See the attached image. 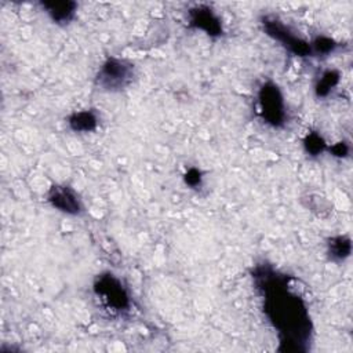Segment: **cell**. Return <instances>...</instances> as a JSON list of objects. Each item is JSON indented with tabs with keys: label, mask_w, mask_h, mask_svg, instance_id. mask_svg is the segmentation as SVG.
Masks as SVG:
<instances>
[{
	"label": "cell",
	"mask_w": 353,
	"mask_h": 353,
	"mask_svg": "<svg viewBox=\"0 0 353 353\" xmlns=\"http://www.w3.org/2000/svg\"><path fill=\"white\" fill-rule=\"evenodd\" d=\"M254 283L263 298V312L277 330L281 352H306L312 341V321L302 298L290 288V277L269 265H258Z\"/></svg>",
	"instance_id": "cell-1"
},
{
	"label": "cell",
	"mask_w": 353,
	"mask_h": 353,
	"mask_svg": "<svg viewBox=\"0 0 353 353\" xmlns=\"http://www.w3.org/2000/svg\"><path fill=\"white\" fill-rule=\"evenodd\" d=\"M135 76V68L127 59L109 57L99 66L95 85L105 92H119L127 88Z\"/></svg>",
	"instance_id": "cell-2"
},
{
	"label": "cell",
	"mask_w": 353,
	"mask_h": 353,
	"mask_svg": "<svg viewBox=\"0 0 353 353\" xmlns=\"http://www.w3.org/2000/svg\"><path fill=\"white\" fill-rule=\"evenodd\" d=\"M92 288L99 302L112 313H123L128 310L131 305L130 295L114 274L109 272L98 274Z\"/></svg>",
	"instance_id": "cell-3"
},
{
	"label": "cell",
	"mask_w": 353,
	"mask_h": 353,
	"mask_svg": "<svg viewBox=\"0 0 353 353\" xmlns=\"http://www.w3.org/2000/svg\"><path fill=\"white\" fill-rule=\"evenodd\" d=\"M258 108L263 121L274 128H280L287 121L284 97L277 84L266 81L258 91Z\"/></svg>",
	"instance_id": "cell-4"
},
{
	"label": "cell",
	"mask_w": 353,
	"mask_h": 353,
	"mask_svg": "<svg viewBox=\"0 0 353 353\" xmlns=\"http://www.w3.org/2000/svg\"><path fill=\"white\" fill-rule=\"evenodd\" d=\"M261 25L263 28V32L269 37L281 43V46L285 50H288L291 54L296 57H312L310 43L296 36L280 19L270 15H265L261 18Z\"/></svg>",
	"instance_id": "cell-5"
},
{
	"label": "cell",
	"mask_w": 353,
	"mask_h": 353,
	"mask_svg": "<svg viewBox=\"0 0 353 353\" xmlns=\"http://www.w3.org/2000/svg\"><path fill=\"white\" fill-rule=\"evenodd\" d=\"M47 201L52 208L68 215H80L83 211V204L77 193L65 185H54L47 193Z\"/></svg>",
	"instance_id": "cell-6"
},
{
	"label": "cell",
	"mask_w": 353,
	"mask_h": 353,
	"mask_svg": "<svg viewBox=\"0 0 353 353\" xmlns=\"http://www.w3.org/2000/svg\"><path fill=\"white\" fill-rule=\"evenodd\" d=\"M189 26L197 30H203L211 37L222 34V23L219 17L207 6H196L188 11Z\"/></svg>",
	"instance_id": "cell-7"
},
{
	"label": "cell",
	"mask_w": 353,
	"mask_h": 353,
	"mask_svg": "<svg viewBox=\"0 0 353 353\" xmlns=\"http://www.w3.org/2000/svg\"><path fill=\"white\" fill-rule=\"evenodd\" d=\"M40 7L57 25L69 23L74 18L77 10L74 1H41Z\"/></svg>",
	"instance_id": "cell-8"
},
{
	"label": "cell",
	"mask_w": 353,
	"mask_h": 353,
	"mask_svg": "<svg viewBox=\"0 0 353 353\" xmlns=\"http://www.w3.org/2000/svg\"><path fill=\"white\" fill-rule=\"evenodd\" d=\"M68 124L74 132H91L98 127V116L94 110L74 112L68 117Z\"/></svg>",
	"instance_id": "cell-9"
},
{
	"label": "cell",
	"mask_w": 353,
	"mask_h": 353,
	"mask_svg": "<svg viewBox=\"0 0 353 353\" xmlns=\"http://www.w3.org/2000/svg\"><path fill=\"white\" fill-rule=\"evenodd\" d=\"M352 252V243L347 236L331 237L327 243V254L331 261L342 262L349 258Z\"/></svg>",
	"instance_id": "cell-10"
},
{
	"label": "cell",
	"mask_w": 353,
	"mask_h": 353,
	"mask_svg": "<svg viewBox=\"0 0 353 353\" xmlns=\"http://www.w3.org/2000/svg\"><path fill=\"white\" fill-rule=\"evenodd\" d=\"M339 72L335 70V69H328L325 72L321 73V76L319 77L316 85H314V91H316V95L319 98H324L327 97L339 83Z\"/></svg>",
	"instance_id": "cell-11"
},
{
	"label": "cell",
	"mask_w": 353,
	"mask_h": 353,
	"mask_svg": "<svg viewBox=\"0 0 353 353\" xmlns=\"http://www.w3.org/2000/svg\"><path fill=\"white\" fill-rule=\"evenodd\" d=\"M336 47H338L336 41H334L327 36H317L313 41H310L312 57H325L334 52Z\"/></svg>",
	"instance_id": "cell-12"
},
{
	"label": "cell",
	"mask_w": 353,
	"mask_h": 353,
	"mask_svg": "<svg viewBox=\"0 0 353 353\" xmlns=\"http://www.w3.org/2000/svg\"><path fill=\"white\" fill-rule=\"evenodd\" d=\"M303 148H305L307 154L319 156V154H321L327 149V145H325V141L323 139V137L320 134L309 132L303 138Z\"/></svg>",
	"instance_id": "cell-13"
},
{
	"label": "cell",
	"mask_w": 353,
	"mask_h": 353,
	"mask_svg": "<svg viewBox=\"0 0 353 353\" xmlns=\"http://www.w3.org/2000/svg\"><path fill=\"white\" fill-rule=\"evenodd\" d=\"M185 183L190 188H197V186H201V182H203V174L200 170L192 167L189 168L186 172H185Z\"/></svg>",
	"instance_id": "cell-14"
},
{
	"label": "cell",
	"mask_w": 353,
	"mask_h": 353,
	"mask_svg": "<svg viewBox=\"0 0 353 353\" xmlns=\"http://www.w3.org/2000/svg\"><path fill=\"white\" fill-rule=\"evenodd\" d=\"M349 145L345 142H338L330 148V152L336 157H346L349 154Z\"/></svg>",
	"instance_id": "cell-15"
}]
</instances>
